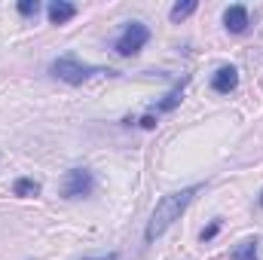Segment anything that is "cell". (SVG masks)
<instances>
[{
    "instance_id": "cell-8",
    "label": "cell",
    "mask_w": 263,
    "mask_h": 260,
    "mask_svg": "<svg viewBox=\"0 0 263 260\" xmlns=\"http://www.w3.org/2000/svg\"><path fill=\"white\" fill-rule=\"evenodd\" d=\"M12 193L28 199V196H37V193H40V184H37V181H31V178H18V181L12 184Z\"/></svg>"
},
{
    "instance_id": "cell-13",
    "label": "cell",
    "mask_w": 263,
    "mask_h": 260,
    "mask_svg": "<svg viewBox=\"0 0 263 260\" xmlns=\"http://www.w3.org/2000/svg\"><path fill=\"white\" fill-rule=\"evenodd\" d=\"M217 230H220L217 224H211L208 230H202V242H208V239H214V236H217Z\"/></svg>"
},
{
    "instance_id": "cell-14",
    "label": "cell",
    "mask_w": 263,
    "mask_h": 260,
    "mask_svg": "<svg viewBox=\"0 0 263 260\" xmlns=\"http://www.w3.org/2000/svg\"><path fill=\"white\" fill-rule=\"evenodd\" d=\"M141 126H144V129H153V126H156V120H153V117H150V114H147V117H144V120H141Z\"/></svg>"
},
{
    "instance_id": "cell-10",
    "label": "cell",
    "mask_w": 263,
    "mask_h": 260,
    "mask_svg": "<svg viewBox=\"0 0 263 260\" xmlns=\"http://www.w3.org/2000/svg\"><path fill=\"white\" fill-rule=\"evenodd\" d=\"M233 260H257V242H254V239L242 242V245L233 251Z\"/></svg>"
},
{
    "instance_id": "cell-4",
    "label": "cell",
    "mask_w": 263,
    "mask_h": 260,
    "mask_svg": "<svg viewBox=\"0 0 263 260\" xmlns=\"http://www.w3.org/2000/svg\"><path fill=\"white\" fill-rule=\"evenodd\" d=\"M59 190H62L65 199H83V196H89L95 190V178H92V172H86V169H70L65 178H62Z\"/></svg>"
},
{
    "instance_id": "cell-7",
    "label": "cell",
    "mask_w": 263,
    "mask_h": 260,
    "mask_svg": "<svg viewBox=\"0 0 263 260\" xmlns=\"http://www.w3.org/2000/svg\"><path fill=\"white\" fill-rule=\"evenodd\" d=\"M73 15H77V6L67 3V0H55V3L49 6V22H52V25H65Z\"/></svg>"
},
{
    "instance_id": "cell-16",
    "label": "cell",
    "mask_w": 263,
    "mask_h": 260,
    "mask_svg": "<svg viewBox=\"0 0 263 260\" xmlns=\"http://www.w3.org/2000/svg\"><path fill=\"white\" fill-rule=\"evenodd\" d=\"M257 202H260V208H263V193H260V199H257Z\"/></svg>"
},
{
    "instance_id": "cell-6",
    "label": "cell",
    "mask_w": 263,
    "mask_h": 260,
    "mask_svg": "<svg viewBox=\"0 0 263 260\" xmlns=\"http://www.w3.org/2000/svg\"><path fill=\"white\" fill-rule=\"evenodd\" d=\"M223 25H227L230 34L248 31V9H245V6H230V9L223 12Z\"/></svg>"
},
{
    "instance_id": "cell-5",
    "label": "cell",
    "mask_w": 263,
    "mask_h": 260,
    "mask_svg": "<svg viewBox=\"0 0 263 260\" xmlns=\"http://www.w3.org/2000/svg\"><path fill=\"white\" fill-rule=\"evenodd\" d=\"M236 86H239V70L230 67V65L217 67V73L211 77V89H214V92H223V95H227V92H233Z\"/></svg>"
},
{
    "instance_id": "cell-1",
    "label": "cell",
    "mask_w": 263,
    "mask_h": 260,
    "mask_svg": "<svg viewBox=\"0 0 263 260\" xmlns=\"http://www.w3.org/2000/svg\"><path fill=\"white\" fill-rule=\"evenodd\" d=\"M199 190H202V184H193V187H184V190H178V193L162 196V199L156 202L153 214H150V224H147V230H144V239H147V242L159 239V236L187 211V205L193 202V196H196Z\"/></svg>"
},
{
    "instance_id": "cell-12",
    "label": "cell",
    "mask_w": 263,
    "mask_h": 260,
    "mask_svg": "<svg viewBox=\"0 0 263 260\" xmlns=\"http://www.w3.org/2000/svg\"><path fill=\"white\" fill-rule=\"evenodd\" d=\"M37 9H40L37 0H22V3H18V12H22V15H37Z\"/></svg>"
},
{
    "instance_id": "cell-15",
    "label": "cell",
    "mask_w": 263,
    "mask_h": 260,
    "mask_svg": "<svg viewBox=\"0 0 263 260\" xmlns=\"http://www.w3.org/2000/svg\"><path fill=\"white\" fill-rule=\"evenodd\" d=\"M86 260H117V254H104V257H86Z\"/></svg>"
},
{
    "instance_id": "cell-2",
    "label": "cell",
    "mask_w": 263,
    "mask_h": 260,
    "mask_svg": "<svg viewBox=\"0 0 263 260\" xmlns=\"http://www.w3.org/2000/svg\"><path fill=\"white\" fill-rule=\"evenodd\" d=\"M49 70H52V77L65 80V83H70V86H80V83H86L92 73H101L98 67L83 65V62L73 59V55H62V59H55V62L49 65Z\"/></svg>"
},
{
    "instance_id": "cell-3",
    "label": "cell",
    "mask_w": 263,
    "mask_h": 260,
    "mask_svg": "<svg viewBox=\"0 0 263 260\" xmlns=\"http://www.w3.org/2000/svg\"><path fill=\"white\" fill-rule=\"evenodd\" d=\"M147 40H150V28L141 25V22H132V25H126V31L117 37L114 49H117V55L129 59V55H138V52L147 46Z\"/></svg>"
},
{
    "instance_id": "cell-11",
    "label": "cell",
    "mask_w": 263,
    "mask_h": 260,
    "mask_svg": "<svg viewBox=\"0 0 263 260\" xmlns=\"http://www.w3.org/2000/svg\"><path fill=\"white\" fill-rule=\"evenodd\" d=\"M178 101H181V86H178L175 92H168V95H165V101H159V104H156L153 110H156V114H165V110H175V107H178Z\"/></svg>"
},
{
    "instance_id": "cell-9",
    "label": "cell",
    "mask_w": 263,
    "mask_h": 260,
    "mask_svg": "<svg viewBox=\"0 0 263 260\" xmlns=\"http://www.w3.org/2000/svg\"><path fill=\"white\" fill-rule=\"evenodd\" d=\"M193 12H196V0H184V3H175L168 15H172V22H184V18L193 15Z\"/></svg>"
}]
</instances>
